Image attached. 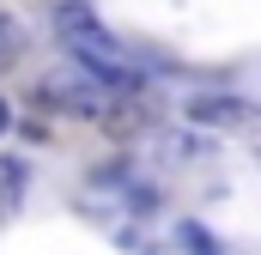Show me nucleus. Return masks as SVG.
Wrapping results in <instances>:
<instances>
[{
    "label": "nucleus",
    "instance_id": "nucleus-4",
    "mask_svg": "<svg viewBox=\"0 0 261 255\" xmlns=\"http://www.w3.org/2000/svg\"><path fill=\"white\" fill-rule=\"evenodd\" d=\"M24 176H31V170H24L18 158H0V189L6 194H24Z\"/></svg>",
    "mask_w": 261,
    "mask_h": 255
},
{
    "label": "nucleus",
    "instance_id": "nucleus-1",
    "mask_svg": "<svg viewBox=\"0 0 261 255\" xmlns=\"http://www.w3.org/2000/svg\"><path fill=\"white\" fill-rule=\"evenodd\" d=\"M61 43H67V55L79 61V73H85V79H97L103 91H122V97L140 91V73L122 61L116 31H103L79 0H67V6H61Z\"/></svg>",
    "mask_w": 261,
    "mask_h": 255
},
{
    "label": "nucleus",
    "instance_id": "nucleus-3",
    "mask_svg": "<svg viewBox=\"0 0 261 255\" xmlns=\"http://www.w3.org/2000/svg\"><path fill=\"white\" fill-rule=\"evenodd\" d=\"M176 231H182V243H189V255H225V249H219V237H206V231H200L195 219H182Z\"/></svg>",
    "mask_w": 261,
    "mask_h": 255
},
{
    "label": "nucleus",
    "instance_id": "nucleus-2",
    "mask_svg": "<svg viewBox=\"0 0 261 255\" xmlns=\"http://www.w3.org/2000/svg\"><path fill=\"white\" fill-rule=\"evenodd\" d=\"M182 116L195 128H249L255 122V104L249 97H231V91H195L182 104Z\"/></svg>",
    "mask_w": 261,
    "mask_h": 255
},
{
    "label": "nucleus",
    "instance_id": "nucleus-5",
    "mask_svg": "<svg viewBox=\"0 0 261 255\" xmlns=\"http://www.w3.org/2000/svg\"><path fill=\"white\" fill-rule=\"evenodd\" d=\"M6 122H12V104H6V97H0V134H6Z\"/></svg>",
    "mask_w": 261,
    "mask_h": 255
}]
</instances>
